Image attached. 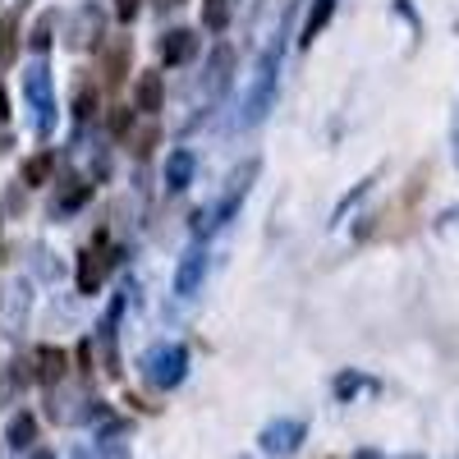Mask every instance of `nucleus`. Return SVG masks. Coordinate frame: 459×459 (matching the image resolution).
I'll use <instances>...</instances> for the list:
<instances>
[{"instance_id":"f3484780","label":"nucleus","mask_w":459,"mask_h":459,"mask_svg":"<svg viewBox=\"0 0 459 459\" xmlns=\"http://www.w3.org/2000/svg\"><path fill=\"white\" fill-rule=\"evenodd\" d=\"M97 106H101V92H97V83H92V79H79V83H74V101H69L74 120L88 125L92 115H97Z\"/></svg>"},{"instance_id":"cd10ccee","label":"nucleus","mask_w":459,"mask_h":459,"mask_svg":"<svg viewBox=\"0 0 459 459\" xmlns=\"http://www.w3.org/2000/svg\"><path fill=\"white\" fill-rule=\"evenodd\" d=\"M138 10H143V0H115V19H120V23H134Z\"/></svg>"},{"instance_id":"a878e982","label":"nucleus","mask_w":459,"mask_h":459,"mask_svg":"<svg viewBox=\"0 0 459 459\" xmlns=\"http://www.w3.org/2000/svg\"><path fill=\"white\" fill-rule=\"evenodd\" d=\"M110 134H120V138L134 134V110H129V106H115V110H110Z\"/></svg>"},{"instance_id":"9d476101","label":"nucleus","mask_w":459,"mask_h":459,"mask_svg":"<svg viewBox=\"0 0 459 459\" xmlns=\"http://www.w3.org/2000/svg\"><path fill=\"white\" fill-rule=\"evenodd\" d=\"M129 65H134V42H129V37H115V42L101 51V79H106V88H120L129 79Z\"/></svg>"},{"instance_id":"f704fd0d","label":"nucleus","mask_w":459,"mask_h":459,"mask_svg":"<svg viewBox=\"0 0 459 459\" xmlns=\"http://www.w3.org/2000/svg\"><path fill=\"white\" fill-rule=\"evenodd\" d=\"M455 157H459V147H455Z\"/></svg>"},{"instance_id":"5701e85b","label":"nucleus","mask_w":459,"mask_h":459,"mask_svg":"<svg viewBox=\"0 0 459 459\" xmlns=\"http://www.w3.org/2000/svg\"><path fill=\"white\" fill-rule=\"evenodd\" d=\"M203 28L225 32L230 28V0H203Z\"/></svg>"},{"instance_id":"412c9836","label":"nucleus","mask_w":459,"mask_h":459,"mask_svg":"<svg viewBox=\"0 0 459 459\" xmlns=\"http://www.w3.org/2000/svg\"><path fill=\"white\" fill-rule=\"evenodd\" d=\"M19 42H23L19 10H10V14H5V47H0V60H5V69H14V60H19Z\"/></svg>"},{"instance_id":"2eb2a0df","label":"nucleus","mask_w":459,"mask_h":459,"mask_svg":"<svg viewBox=\"0 0 459 459\" xmlns=\"http://www.w3.org/2000/svg\"><path fill=\"white\" fill-rule=\"evenodd\" d=\"M188 184H194V152L175 147L166 157V188H170V194H184Z\"/></svg>"},{"instance_id":"c756f323","label":"nucleus","mask_w":459,"mask_h":459,"mask_svg":"<svg viewBox=\"0 0 459 459\" xmlns=\"http://www.w3.org/2000/svg\"><path fill=\"white\" fill-rule=\"evenodd\" d=\"M157 5H161V10H179V5H184V0H157Z\"/></svg>"},{"instance_id":"7c9ffc66","label":"nucleus","mask_w":459,"mask_h":459,"mask_svg":"<svg viewBox=\"0 0 459 459\" xmlns=\"http://www.w3.org/2000/svg\"><path fill=\"white\" fill-rule=\"evenodd\" d=\"M74 459H101L97 450H79V455H74Z\"/></svg>"},{"instance_id":"dca6fc26","label":"nucleus","mask_w":459,"mask_h":459,"mask_svg":"<svg viewBox=\"0 0 459 459\" xmlns=\"http://www.w3.org/2000/svg\"><path fill=\"white\" fill-rule=\"evenodd\" d=\"M65 350H56V344H42V350H37V381H42V386H60L65 381Z\"/></svg>"},{"instance_id":"423d86ee","label":"nucleus","mask_w":459,"mask_h":459,"mask_svg":"<svg viewBox=\"0 0 459 459\" xmlns=\"http://www.w3.org/2000/svg\"><path fill=\"white\" fill-rule=\"evenodd\" d=\"M203 281H207V244L194 239L175 266V299H194L203 290Z\"/></svg>"},{"instance_id":"72a5a7b5","label":"nucleus","mask_w":459,"mask_h":459,"mask_svg":"<svg viewBox=\"0 0 459 459\" xmlns=\"http://www.w3.org/2000/svg\"><path fill=\"white\" fill-rule=\"evenodd\" d=\"M400 459H423V455H400Z\"/></svg>"},{"instance_id":"bb28decb","label":"nucleus","mask_w":459,"mask_h":459,"mask_svg":"<svg viewBox=\"0 0 459 459\" xmlns=\"http://www.w3.org/2000/svg\"><path fill=\"white\" fill-rule=\"evenodd\" d=\"M129 147H134V157H138V161H147V157H152V147H157V129L134 134V138H129Z\"/></svg>"},{"instance_id":"aec40b11","label":"nucleus","mask_w":459,"mask_h":459,"mask_svg":"<svg viewBox=\"0 0 459 459\" xmlns=\"http://www.w3.org/2000/svg\"><path fill=\"white\" fill-rule=\"evenodd\" d=\"M92 188H97V184H88V179H74V184L65 188V194H60V203H56L51 212H56V216H69V212H79V207H83V203L92 198Z\"/></svg>"},{"instance_id":"6ab92c4d","label":"nucleus","mask_w":459,"mask_h":459,"mask_svg":"<svg viewBox=\"0 0 459 459\" xmlns=\"http://www.w3.org/2000/svg\"><path fill=\"white\" fill-rule=\"evenodd\" d=\"M51 42H56V10H47L42 19H37V23L28 28V47H32L37 56H47V51H51Z\"/></svg>"},{"instance_id":"7ed1b4c3","label":"nucleus","mask_w":459,"mask_h":459,"mask_svg":"<svg viewBox=\"0 0 459 459\" xmlns=\"http://www.w3.org/2000/svg\"><path fill=\"white\" fill-rule=\"evenodd\" d=\"M23 97H28V120H32V134L37 138H51L56 134V92H51V69L42 60H32L23 69Z\"/></svg>"},{"instance_id":"9b49d317","label":"nucleus","mask_w":459,"mask_h":459,"mask_svg":"<svg viewBox=\"0 0 459 459\" xmlns=\"http://www.w3.org/2000/svg\"><path fill=\"white\" fill-rule=\"evenodd\" d=\"M230 69H235V51H230L225 42L212 51V60H207V79H203V88H207V97L216 101L225 88H230Z\"/></svg>"},{"instance_id":"393cba45","label":"nucleus","mask_w":459,"mask_h":459,"mask_svg":"<svg viewBox=\"0 0 459 459\" xmlns=\"http://www.w3.org/2000/svg\"><path fill=\"white\" fill-rule=\"evenodd\" d=\"M363 386H368V381H363L359 372H340V377H335V400H354Z\"/></svg>"},{"instance_id":"2f4dec72","label":"nucleus","mask_w":459,"mask_h":459,"mask_svg":"<svg viewBox=\"0 0 459 459\" xmlns=\"http://www.w3.org/2000/svg\"><path fill=\"white\" fill-rule=\"evenodd\" d=\"M354 459H381V455H372V450H359V455H354Z\"/></svg>"},{"instance_id":"4468645a","label":"nucleus","mask_w":459,"mask_h":459,"mask_svg":"<svg viewBox=\"0 0 459 459\" xmlns=\"http://www.w3.org/2000/svg\"><path fill=\"white\" fill-rule=\"evenodd\" d=\"M161 74L157 69H147V74H138V83H134V110H143V115H157L161 110Z\"/></svg>"},{"instance_id":"b1692460","label":"nucleus","mask_w":459,"mask_h":459,"mask_svg":"<svg viewBox=\"0 0 459 459\" xmlns=\"http://www.w3.org/2000/svg\"><path fill=\"white\" fill-rule=\"evenodd\" d=\"M32 418L28 413H19V418H10V428H5V441H10V450H23V446H32Z\"/></svg>"},{"instance_id":"ddd939ff","label":"nucleus","mask_w":459,"mask_h":459,"mask_svg":"<svg viewBox=\"0 0 459 459\" xmlns=\"http://www.w3.org/2000/svg\"><path fill=\"white\" fill-rule=\"evenodd\" d=\"M28 308H32V285H28V281H10L5 326H10V331H23V326H28Z\"/></svg>"},{"instance_id":"4be33fe9","label":"nucleus","mask_w":459,"mask_h":459,"mask_svg":"<svg viewBox=\"0 0 459 459\" xmlns=\"http://www.w3.org/2000/svg\"><path fill=\"white\" fill-rule=\"evenodd\" d=\"M331 14H335V0H317V5H313V14L308 19H303V42H313V37L331 23Z\"/></svg>"},{"instance_id":"f03ea898","label":"nucleus","mask_w":459,"mask_h":459,"mask_svg":"<svg viewBox=\"0 0 459 459\" xmlns=\"http://www.w3.org/2000/svg\"><path fill=\"white\" fill-rule=\"evenodd\" d=\"M138 372L152 391H175L179 381L188 377V350L179 340H157L152 350L138 359Z\"/></svg>"},{"instance_id":"20e7f679","label":"nucleus","mask_w":459,"mask_h":459,"mask_svg":"<svg viewBox=\"0 0 459 459\" xmlns=\"http://www.w3.org/2000/svg\"><path fill=\"white\" fill-rule=\"evenodd\" d=\"M257 170H262V161L257 157H248V161H239L235 170H230V179H225V194H221V203L203 216L198 212V239L207 235V230H216V225H225L230 216L239 212V203L248 198V188H253V179H257Z\"/></svg>"},{"instance_id":"f257e3e1","label":"nucleus","mask_w":459,"mask_h":459,"mask_svg":"<svg viewBox=\"0 0 459 459\" xmlns=\"http://www.w3.org/2000/svg\"><path fill=\"white\" fill-rule=\"evenodd\" d=\"M281 51H285V42H281V37H276V42L262 51V60H257V69H253V83H248V92H244V115H239V129H257V125L266 120V110L276 106Z\"/></svg>"},{"instance_id":"0eeeda50","label":"nucleus","mask_w":459,"mask_h":459,"mask_svg":"<svg viewBox=\"0 0 459 459\" xmlns=\"http://www.w3.org/2000/svg\"><path fill=\"white\" fill-rule=\"evenodd\" d=\"M110 262H115V257L106 253V235H97V239L79 253V272H74V285H79V294H97V290H101Z\"/></svg>"},{"instance_id":"473e14b6","label":"nucleus","mask_w":459,"mask_h":459,"mask_svg":"<svg viewBox=\"0 0 459 459\" xmlns=\"http://www.w3.org/2000/svg\"><path fill=\"white\" fill-rule=\"evenodd\" d=\"M32 459H51V450H37V455H32Z\"/></svg>"},{"instance_id":"39448f33","label":"nucleus","mask_w":459,"mask_h":459,"mask_svg":"<svg viewBox=\"0 0 459 459\" xmlns=\"http://www.w3.org/2000/svg\"><path fill=\"white\" fill-rule=\"evenodd\" d=\"M303 437H308V423H303V418H272V423L257 432V446H262V455L285 459L303 446Z\"/></svg>"},{"instance_id":"6e6552de","label":"nucleus","mask_w":459,"mask_h":459,"mask_svg":"<svg viewBox=\"0 0 459 459\" xmlns=\"http://www.w3.org/2000/svg\"><path fill=\"white\" fill-rule=\"evenodd\" d=\"M125 299H129V290L125 294H115L110 299V308H106V317H101V326H97V344H101V372L106 377H120V350H115V331H120V313H125Z\"/></svg>"},{"instance_id":"f8f14e48","label":"nucleus","mask_w":459,"mask_h":459,"mask_svg":"<svg viewBox=\"0 0 459 459\" xmlns=\"http://www.w3.org/2000/svg\"><path fill=\"white\" fill-rule=\"evenodd\" d=\"M101 37V10L97 5H83L79 14H74V28H69V47L83 51V47H97Z\"/></svg>"},{"instance_id":"c85d7f7f","label":"nucleus","mask_w":459,"mask_h":459,"mask_svg":"<svg viewBox=\"0 0 459 459\" xmlns=\"http://www.w3.org/2000/svg\"><path fill=\"white\" fill-rule=\"evenodd\" d=\"M437 225H441V230H446V225H459V207H446V212L437 216Z\"/></svg>"},{"instance_id":"a211bd4d","label":"nucleus","mask_w":459,"mask_h":459,"mask_svg":"<svg viewBox=\"0 0 459 459\" xmlns=\"http://www.w3.org/2000/svg\"><path fill=\"white\" fill-rule=\"evenodd\" d=\"M51 170H56V152H37V157L23 161V184L28 188H42L51 179Z\"/></svg>"},{"instance_id":"1a4fd4ad","label":"nucleus","mask_w":459,"mask_h":459,"mask_svg":"<svg viewBox=\"0 0 459 459\" xmlns=\"http://www.w3.org/2000/svg\"><path fill=\"white\" fill-rule=\"evenodd\" d=\"M157 56H161V65H188L198 56V32L194 28H170V32H161V42H157Z\"/></svg>"}]
</instances>
